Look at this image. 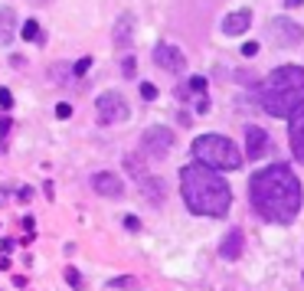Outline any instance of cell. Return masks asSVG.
<instances>
[{"mask_svg":"<svg viewBox=\"0 0 304 291\" xmlns=\"http://www.w3.org/2000/svg\"><path fill=\"white\" fill-rule=\"evenodd\" d=\"M249 200L265 223L288 226L298 219L301 209V180L288 164H268L249 183Z\"/></svg>","mask_w":304,"mask_h":291,"instance_id":"1","label":"cell"},{"mask_svg":"<svg viewBox=\"0 0 304 291\" xmlns=\"http://www.w3.org/2000/svg\"><path fill=\"white\" fill-rule=\"evenodd\" d=\"M180 193L183 203L196 216H226L232 206V190L216 170L203 164H186L180 170Z\"/></svg>","mask_w":304,"mask_h":291,"instance_id":"2","label":"cell"},{"mask_svg":"<svg viewBox=\"0 0 304 291\" xmlns=\"http://www.w3.org/2000/svg\"><path fill=\"white\" fill-rule=\"evenodd\" d=\"M193 157H196V164L210 167V170H216V173L219 170H239V167H242L239 147L222 134H200L193 141Z\"/></svg>","mask_w":304,"mask_h":291,"instance_id":"3","label":"cell"},{"mask_svg":"<svg viewBox=\"0 0 304 291\" xmlns=\"http://www.w3.org/2000/svg\"><path fill=\"white\" fill-rule=\"evenodd\" d=\"M304 95L298 92H275V89H262L258 92V105L265 108V114H272V118H291L294 108L301 105Z\"/></svg>","mask_w":304,"mask_h":291,"instance_id":"4","label":"cell"},{"mask_svg":"<svg viewBox=\"0 0 304 291\" xmlns=\"http://www.w3.org/2000/svg\"><path fill=\"white\" fill-rule=\"evenodd\" d=\"M128 102H124L121 92H102L95 99V118L98 125H118V121L128 118Z\"/></svg>","mask_w":304,"mask_h":291,"instance_id":"5","label":"cell"},{"mask_svg":"<svg viewBox=\"0 0 304 291\" xmlns=\"http://www.w3.org/2000/svg\"><path fill=\"white\" fill-rule=\"evenodd\" d=\"M174 141H177V134H174L170 128L157 125V128H147L144 134H141V151H144L147 157H154V161H160V157L170 154Z\"/></svg>","mask_w":304,"mask_h":291,"instance_id":"6","label":"cell"},{"mask_svg":"<svg viewBox=\"0 0 304 291\" xmlns=\"http://www.w3.org/2000/svg\"><path fill=\"white\" fill-rule=\"evenodd\" d=\"M268 89L304 95V69L301 66H278L272 75H268Z\"/></svg>","mask_w":304,"mask_h":291,"instance_id":"7","label":"cell"},{"mask_svg":"<svg viewBox=\"0 0 304 291\" xmlns=\"http://www.w3.org/2000/svg\"><path fill=\"white\" fill-rule=\"evenodd\" d=\"M268 36H272V43H278V46H298L304 40V26L288 20V16H275L268 23Z\"/></svg>","mask_w":304,"mask_h":291,"instance_id":"8","label":"cell"},{"mask_svg":"<svg viewBox=\"0 0 304 291\" xmlns=\"http://www.w3.org/2000/svg\"><path fill=\"white\" fill-rule=\"evenodd\" d=\"M154 63L160 69H167V72L180 75L183 69H186V56L177 46H170V43H157V46H154Z\"/></svg>","mask_w":304,"mask_h":291,"instance_id":"9","label":"cell"},{"mask_svg":"<svg viewBox=\"0 0 304 291\" xmlns=\"http://www.w3.org/2000/svg\"><path fill=\"white\" fill-rule=\"evenodd\" d=\"M92 190L95 193H102V197H121L124 193V183H121V177L118 173H111V170H98V173H92Z\"/></svg>","mask_w":304,"mask_h":291,"instance_id":"10","label":"cell"},{"mask_svg":"<svg viewBox=\"0 0 304 291\" xmlns=\"http://www.w3.org/2000/svg\"><path fill=\"white\" fill-rule=\"evenodd\" d=\"M291 128H288V141H291V151H294V157L298 161H304V99H301V105L294 108V114H291Z\"/></svg>","mask_w":304,"mask_h":291,"instance_id":"11","label":"cell"},{"mask_svg":"<svg viewBox=\"0 0 304 291\" xmlns=\"http://www.w3.org/2000/svg\"><path fill=\"white\" fill-rule=\"evenodd\" d=\"M265 151H268V131L258 125H249L245 128V157L258 161V157H265Z\"/></svg>","mask_w":304,"mask_h":291,"instance_id":"12","label":"cell"},{"mask_svg":"<svg viewBox=\"0 0 304 291\" xmlns=\"http://www.w3.org/2000/svg\"><path fill=\"white\" fill-rule=\"evenodd\" d=\"M115 46L128 52L131 49V40H134V13H121L118 20H115Z\"/></svg>","mask_w":304,"mask_h":291,"instance_id":"13","label":"cell"},{"mask_svg":"<svg viewBox=\"0 0 304 291\" xmlns=\"http://www.w3.org/2000/svg\"><path fill=\"white\" fill-rule=\"evenodd\" d=\"M242 249H245V232H242V229H229L226 239H222V245H219V255L226 262H236L239 255H242Z\"/></svg>","mask_w":304,"mask_h":291,"instance_id":"14","label":"cell"},{"mask_svg":"<svg viewBox=\"0 0 304 291\" xmlns=\"http://www.w3.org/2000/svg\"><path fill=\"white\" fill-rule=\"evenodd\" d=\"M249 26H252V13L249 10H236V13L222 16V33H226V36H242Z\"/></svg>","mask_w":304,"mask_h":291,"instance_id":"15","label":"cell"},{"mask_svg":"<svg viewBox=\"0 0 304 291\" xmlns=\"http://www.w3.org/2000/svg\"><path fill=\"white\" fill-rule=\"evenodd\" d=\"M16 36V13L10 7H0V46H7Z\"/></svg>","mask_w":304,"mask_h":291,"instance_id":"16","label":"cell"},{"mask_svg":"<svg viewBox=\"0 0 304 291\" xmlns=\"http://www.w3.org/2000/svg\"><path fill=\"white\" fill-rule=\"evenodd\" d=\"M141 183H144V187H141V190H144V197L154 203V206H160V203H164V190H167L164 180H160V177H144Z\"/></svg>","mask_w":304,"mask_h":291,"instance_id":"17","label":"cell"},{"mask_svg":"<svg viewBox=\"0 0 304 291\" xmlns=\"http://www.w3.org/2000/svg\"><path fill=\"white\" fill-rule=\"evenodd\" d=\"M20 36L30 40V43H40V46L46 43V33H40V23H36V20H26V23L20 26Z\"/></svg>","mask_w":304,"mask_h":291,"instance_id":"18","label":"cell"},{"mask_svg":"<svg viewBox=\"0 0 304 291\" xmlns=\"http://www.w3.org/2000/svg\"><path fill=\"white\" fill-rule=\"evenodd\" d=\"M108 288H118V291H138V288H141V281L134 278V275H121V278H111V281H108Z\"/></svg>","mask_w":304,"mask_h":291,"instance_id":"19","label":"cell"},{"mask_svg":"<svg viewBox=\"0 0 304 291\" xmlns=\"http://www.w3.org/2000/svg\"><path fill=\"white\" fill-rule=\"evenodd\" d=\"M66 281H69V285H72L75 291H82V275H79V268L69 265V268H66Z\"/></svg>","mask_w":304,"mask_h":291,"instance_id":"20","label":"cell"},{"mask_svg":"<svg viewBox=\"0 0 304 291\" xmlns=\"http://www.w3.org/2000/svg\"><path fill=\"white\" fill-rule=\"evenodd\" d=\"M141 99H144V102H154V99H157V85H154V82H141Z\"/></svg>","mask_w":304,"mask_h":291,"instance_id":"21","label":"cell"},{"mask_svg":"<svg viewBox=\"0 0 304 291\" xmlns=\"http://www.w3.org/2000/svg\"><path fill=\"white\" fill-rule=\"evenodd\" d=\"M88 69H92V56H85V59H79V63H75V69H72V75H79V79H82V75L88 72Z\"/></svg>","mask_w":304,"mask_h":291,"instance_id":"22","label":"cell"},{"mask_svg":"<svg viewBox=\"0 0 304 291\" xmlns=\"http://www.w3.org/2000/svg\"><path fill=\"white\" fill-rule=\"evenodd\" d=\"M134 69H138V63H134V56L128 52V56H124V63H121V72L128 75V79H134Z\"/></svg>","mask_w":304,"mask_h":291,"instance_id":"23","label":"cell"},{"mask_svg":"<svg viewBox=\"0 0 304 291\" xmlns=\"http://www.w3.org/2000/svg\"><path fill=\"white\" fill-rule=\"evenodd\" d=\"M0 108H4V111L13 108V92L10 89H0Z\"/></svg>","mask_w":304,"mask_h":291,"instance_id":"24","label":"cell"},{"mask_svg":"<svg viewBox=\"0 0 304 291\" xmlns=\"http://www.w3.org/2000/svg\"><path fill=\"white\" fill-rule=\"evenodd\" d=\"M190 92L203 95V92H206V79H200V75H196V79H190Z\"/></svg>","mask_w":304,"mask_h":291,"instance_id":"25","label":"cell"},{"mask_svg":"<svg viewBox=\"0 0 304 291\" xmlns=\"http://www.w3.org/2000/svg\"><path fill=\"white\" fill-rule=\"evenodd\" d=\"M193 108H196V114H210V99H206V95H200Z\"/></svg>","mask_w":304,"mask_h":291,"instance_id":"26","label":"cell"},{"mask_svg":"<svg viewBox=\"0 0 304 291\" xmlns=\"http://www.w3.org/2000/svg\"><path fill=\"white\" fill-rule=\"evenodd\" d=\"M69 114H72V105H69V102H59V105H56V118H69Z\"/></svg>","mask_w":304,"mask_h":291,"instance_id":"27","label":"cell"},{"mask_svg":"<svg viewBox=\"0 0 304 291\" xmlns=\"http://www.w3.org/2000/svg\"><path fill=\"white\" fill-rule=\"evenodd\" d=\"M124 229H131V232H141V219H138V216H124Z\"/></svg>","mask_w":304,"mask_h":291,"instance_id":"28","label":"cell"},{"mask_svg":"<svg viewBox=\"0 0 304 291\" xmlns=\"http://www.w3.org/2000/svg\"><path fill=\"white\" fill-rule=\"evenodd\" d=\"M242 56H249V59L258 56V43H245V46H242Z\"/></svg>","mask_w":304,"mask_h":291,"instance_id":"29","label":"cell"},{"mask_svg":"<svg viewBox=\"0 0 304 291\" xmlns=\"http://www.w3.org/2000/svg\"><path fill=\"white\" fill-rule=\"evenodd\" d=\"M10 128H13L10 118H0V134H10Z\"/></svg>","mask_w":304,"mask_h":291,"instance_id":"30","label":"cell"},{"mask_svg":"<svg viewBox=\"0 0 304 291\" xmlns=\"http://www.w3.org/2000/svg\"><path fill=\"white\" fill-rule=\"evenodd\" d=\"M284 4H288V7H301L304 0H284Z\"/></svg>","mask_w":304,"mask_h":291,"instance_id":"31","label":"cell"}]
</instances>
